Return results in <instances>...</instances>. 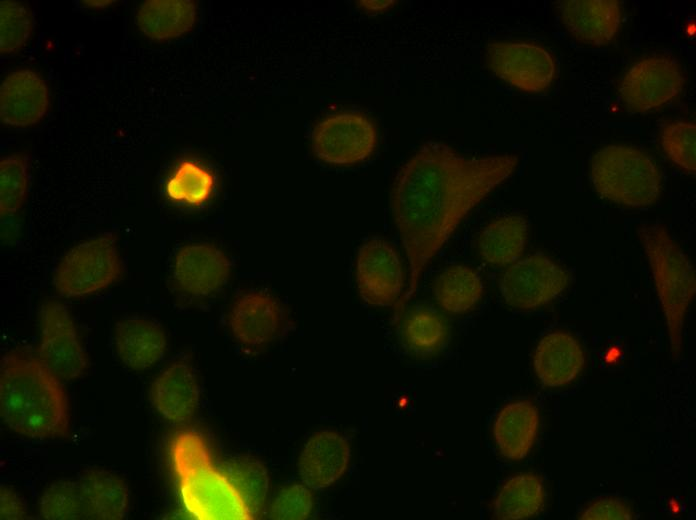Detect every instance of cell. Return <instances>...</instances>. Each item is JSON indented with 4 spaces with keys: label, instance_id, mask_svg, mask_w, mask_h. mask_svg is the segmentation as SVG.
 <instances>
[{
    "label": "cell",
    "instance_id": "cell-34",
    "mask_svg": "<svg viewBox=\"0 0 696 520\" xmlns=\"http://www.w3.org/2000/svg\"><path fill=\"white\" fill-rule=\"evenodd\" d=\"M580 519H617L628 520L633 518L630 507L621 499L615 497H602L591 501L581 512Z\"/></svg>",
    "mask_w": 696,
    "mask_h": 520
},
{
    "label": "cell",
    "instance_id": "cell-5",
    "mask_svg": "<svg viewBox=\"0 0 696 520\" xmlns=\"http://www.w3.org/2000/svg\"><path fill=\"white\" fill-rule=\"evenodd\" d=\"M186 508L199 519H245L237 490L211 464L205 442L183 445L173 455Z\"/></svg>",
    "mask_w": 696,
    "mask_h": 520
},
{
    "label": "cell",
    "instance_id": "cell-10",
    "mask_svg": "<svg viewBox=\"0 0 696 520\" xmlns=\"http://www.w3.org/2000/svg\"><path fill=\"white\" fill-rule=\"evenodd\" d=\"M39 319V359L60 380L80 377L87 359L67 307L58 301H48L40 308Z\"/></svg>",
    "mask_w": 696,
    "mask_h": 520
},
{
    "label": "cell",
    "instance_id": "cell-29",
    "mask_svg": "<svg viewBox=\"0 0 696 520\" xmlns=\"http://www.w3.org/2000/svg\"><path fill=\"white\" fill-rule=\"evenodd\" d=\"M40 516L50 520L86 517V506L78 481L59 480L51 484L40 500Z\"/></svg>",
    "mask_w": 696,
    "mask_h": 520
},
{
    "label": "cell",
    "instance_id": "cell-22",
    "mask_svg": "<svg viewBox=\"0 0 696 520\" xmlns=\"http://www.w3.org/2000/svg\"><path fill=\"white\" fill-rule=\"evenodd\" d=\"M403 347L417 357H430L446 345L449 327L443 315L433 306L417 304L404 315L399 329Z\"/></svg>",
    "mask_w": 696,
    "mask_h": 520
},
{
    "label": "cell",
    "instance_id": "cell-23",
    "mask_svg": "<svg viewBox=\"0 0 696 520\" xmlns=\"http://www.w3.org/2000/svg\"><path fill=\"white\" fill-rule=\"evenodd\" d=\"M196 18V6L189 0H148L136 11V23L149 38L166 40L188 31Z\"/></svg>",
    "mask_w": 696,
    "mask_h": 520
},
{
    "label": "cell",
    "instance_id": "cell-20",
    "mask_svg": "<svg viewBox=\"0 0 696 520\" xmlns=\"http://www.w3.org/2000/svg\"><path fill=\"white\" fill-rule=\"evenodd\" d=\"M279 325L276 301L268 294L252 291L241 295L230 314V327L235 338L247 346L267 343Z\"/></svg>",
    "mask_w": 696,
    "mask_h": 520
},
{
    "label": "cell",
    "instance_id": "cell-8",
    "mask_svg": "<svg viewBox=\"0 0 696 520\" xmlns=\"http://www.w3.org/2000/svg\"><path fill=\"white\" fill-rule=\"evenodd\" d=\"M568 282L566 272L546 255L517 260L503 273L499 290L511 307L533 309L556 299Z\"/></svg>",
    "mask_w": 696,
    "mask_h": 520
},
{
    "label": "cell",
    "instance_id": "cell-17",
    "mask_svg": "<svg viewBox=\"0 0 696 520\" xmlns=\"http://www.w3.org/2000/svg\"><path fill=\"white\" fill-rule=\"evenodd\" d=\"M114 344L125 366L133 370H146L163 357L166 337L161 326L154 320L132 316L116 323Z\"/></svg>",
    "mask_w": 696,
    "mask_h": 520
},
{
    "label": "cell",
    "instance_id": "cell-19",
    "mask_svg": "<svg viewBox=\"0 0 696 520\" xmlns=\"http://www.w3.org/2000/svg\"><path fill=\"white\" fill-rule=\"evenodd\" d=\"M585 363L583 350L574 336L554 331L542 337L534 352V369L540 381L548 387L570 383Z\"/></svg>",
    "mask_w": 696,
    "mask_h": 520
},
{
    "label": "cell",
    "instance_id": "cell-25",
    "mask_svg": "<svg viewBox=\"0 0 696 520\" xmlns=\"http://www.w3.org/2000/svg\"><path fill=\"white\" fill-rule=\"evenodd\" d=\"M527 235L528 222L524 217L509 215L496 219L480 234V254L490 264H512L522 255Z\"/></svg>",
    "mask_w": 696,
    "mask_h": 520
},
{
    "label": "cell",
    "instance_id": "cell-13",
    "mask_svg": "<svg viewBox=\"0 0 696 520\" xmlns=\"http://www.w3.org/2000/svg\"><path fill=\"white\" fill-rule=\"evenodd\" d=\"M229 271L226 255L217 247L205 243L182 247L173 265L177 286L195 297H206L220 290L228 279Z\"/></svg>",
    "mask_w": 696,
    "mask_h": 520
},
{
    "label": "cell",
    "instance_id": "cell-26",
    "mask_svg": "<svg viewBox=\"0 0 696 520\" xmlns=\"http://www.w3.org/2000/svg\"><path fill=\"white\" fill-rule=\"evenodd\" d=\"M544 505V487L539 477L523 473L509 478L493 502L496 518L515 520L537 515Z\"/></svg>",
    "mask_w": 696,
    "mask_h": 520
},
{
    "label": "cell",
    "instance_id": "cell-32",
    "mask_svg": "<svg viewBox=\"0 0 696 520\" xmlns=\"http://www.w3.org/2000/svg\"><path fill=\"white\" fill-rule=\"evenodd\" d=\"M696 126L692 122L677 121L661 131L662 147L667 156L689 173H695Z\"/></svg>",
    "mask_w": 696,
    "mask_h": 520
},
{
    "label": "cell",
    "instance_id": "cell-33",
    "mask_svg": "<svg viewBox=\"0 0 696 520\" xmlns=\"http://www.w3.org/2000/svg\"><path fill=\"white\" fill-rule=\"evenodd\" d=\"M312 509V496L309 490L300 484L284 488L275 498L270 511V518L279 520H297L306 518Z\"/></svg>",
    "mask_w": 696,
    "mask_h": 520
},
{
    "label": "cell",
    "instance_id": "cell-4",
    "mask_svg": "<svg viewBox=\"0 0 696 520\" xmlns=\"http://www.w3.org/2000/svg\"><path fill=\"white\" fill-rule=\"evenodd\" d=\"M639 234L662 303L672 346L679 349L684 317L695 292L694 269L660 224H645L640 227Z\"/></svg>",
    "mask_w": 696,
    "mask_h": 520
},
{
    "label": "cell",
    "instance_id": "cell-18",
    "mask_svg": "<svg viewBox=\"0 0 696 520\" xmlns=\"http://www.w3.org/2000/svg\"><path fill=\"white\" fill-rule=\"evenodd\" d=\"M151 402L167 421L183 423L192 418L199 403V388L193 370L175 363L160 373L152 385Z\"/></svg>",
    "mask_w": 696,
    "mask_h": 520
},
{
    "label": "cell",
    "instance_id": "cell-11",
    "mask_svg": "<svg viewBox=\"0 0 696 520\" xmlns=\"http://www.w3.org/2000/svg\"><path fill=\"white\" fill-rule=\"evenodd\" d=\"M486 62L497 77L527 93L547 90L556 73L551 54L539 45L526 42L490 43Z\"/></svg>",
    "mask_w": 696,
    "mask_h": 520
},
{
    "label": "cell",
    "instance_id": "cell-3",
    "mask_svg": "<svg viewBox=\"0 0 696 520\" xmlns=\"http://www.w3.org/2000/svg\"><path fill=\"white\" fill-rule=\"evenodd\" d=\"M590 179L598 195L619 205L642 208L659 197L661 179L652 158L626 145H608L591 160Z\"/></svg>",
    "mask_w": 696,
    "mask_h": 520
},
{
    "label": "cell",
    "instance_id": "cell-7",
    "mask_svg": "<svg viewBox=\"0 0 696 520\" xmlns=\"http://www.w3.org/2000/svg\"><path fill=\"white\" fill-rule=\"evenodd\" d=\"M377 145L374 124L359 113L344 112L319 122L312 133L315 155L332 165H352L367 159Z\"/></svg>",
    "mask_w": 696,
    "mask_h": 520
},
{
    "label": "cell",
    "instance_id": "cell-12",
    "mask_svg": "<svg viewBox=\"0 0 696 520\" xmlns=\"http://www.w3.org/2000/svg\"><path fill=\"white\" fill-rule=\"evenodd\" d=\"M356 282L362 299L370 305L388 306L397 299L404 276L399 256L389 242L372 238L359 248Z\"/></svg>",
    "mask_w": 696,
    "mask_h": 520
},
{
    "label": "cell",
    "instance_id": "cell-2",
    "mask_svg": "<svg viewBox=\"0 0 696 520\" xmlns=\"http://www.w3.org/2000/svg\"><path fill=\"white\" fill-rule=\"evenodd\" d=\"M0 411L5 425L24 437L45 440L69 427L60 379L39 358L8 354L0 365Z\"/></svg>",
    "mask_w": 696,
    "mask_h": 520
},
{
    "label": "cell",
    "instance_id": "cell-36",
    "mask_svg": "<svg viewBox=\"0 0 696 520\" xmlns=\"http://www.w3.org/2000/svg\"><path fill=\"white\" fill-rule=\"evenodd\" d=\"M362 3H365L364 5L369 8V9H376L377 8H386L389 6L392 1H363Z\"/></svg>",
    "mask_w": 696,
    "mask_h": 520
},
{
    "label": "cell",
    "instance_id": "cell-14",
    "mask_svg": "<svg viewBox=\"0 0 696 520\" xmlns=\"http://www.w3.org/2000/svg\"><path fill=\"white\" fill-rule=\"evenodd\" d=\"M557 8L566 30L584 44L605 45L620 27L622 10L615 0H562Z\"/></svg>",
    "mask_w": 696,
    "mask_h": 520
},
{
    "label": "cell",
    "instance_id": "cell-1",
    "mask_svg": "<svg viewBox=\"0 0 696 520\" xmlns=\"http://www.w3.org/2000/svg\"><path fill=\"white\" fill-rule=\"evenodd\" d=\"M518 163L513 154L465 156L444 143L428 141L399 169L391 212L410 269L407 296L463 218L507 180Z\"/></svg>",
    "mask_w": 696,
    "mask_h": 520
},
{
    "label": "cell",
    "instance_id": "cell-30",
    "mask_svg": "<svg viewBox=\"0 0 696 520\" xmlns=\"http://www.w3.org/2000/svg\"><path fill=\"white\" fill-rule=\"evenodd\" d=\"M32 32V17L28 8L16 1L0 4V51L9 55L20 50Z\"/></svg>",
    "mask_w": 696,
    "mask_h": 520
},
{
    "label": "cell",
    "instance_id": "cell-16",
    "mask_svg": "<svg viewBox=\"0 0 696 520\" xmlns=\"http://www.w3.org/2000/svg\"><path fill=\"white\" fill-rule=\"evenodd\" d=\"M350 459L348 442L337 432L319 431L306 442L299 458V474L310 488L323 489L345 471Z\"/></svg>",
    "mask_w": 696,
    "mask_h": 520
},
{
    "label": "cell",
    "instance_id": "cell-28",
    "mask_svg": "<svg viewBox=\"0 0 696 520\" xmlns=\"http://www.w3.org/2000/svg\"><path fill=\"white\" fill-rule=\"evenodd\" d=\"M214 184L209 170L193 161H183L169 178L166 192L175 202L200 205L211 196Z\"/></svg>",
    "mask_w": 696,
    "mask_h": 520
},
{
    "label": "cell",
    "instance_id": "cell-6",
    "mask_svg": "<svg viewBox=\"0 0 696 520\" xmlns=\"http://www.w3.org/2000/svg\"><path fill=\"white\" fill-rule=\"evenodd\" d=\"M119 274V258L112 235L85 240L69 250L54 274L56 291L64 297H80L110 285Z\"/></svg>",
    "mask_w": 696,
    "mask_h": 520
},
{
    "label": "cell",
    "instance_id": "cell-15",
    "mask_svg": "<svg viewBox=\"0 0 696 520\" xmlns=\"http://www.w3.org/2000/svg\"><path fill=\"white\" fill-rule=\"evenodd\" d=\"M48 105L46 82L31 70L13 71L1 83L0 114L8 126L22 128L37 123Z\"/></svg>",
    "mask_w": 696,
    "mask_h": 520
},
{
    "label": "cell",
    "instance_id": "cell-37",
    "mask_svg": "<svg viewBox=\"0 0 696 520\" xmlns=\"http://www.w3.org/2000/svg\"><path fill=\"white\" fill-rule=\"evenodd\" d=\"M84 3L86 5L99 7V6H103V5H106L108 3H111V1H84Z\"/></svg>",
    "mask_w": 696,
    "mask_h": 520
},
{
    "label": "cell",
    "instance_id": "cell-31",
    "mask_svg": "<svg viewBox=\"0 0 696 520\" xmlns=\"http://www.w3.org/2000/svg\"><path fill=\"white\" fill-rule=\"evenodd\" d=\"M28 185L27 167L22 158L10 155L0 162L1 219L12 216L22 205Z\"/></svg>",
    "mask_w": 696,
    "mask_h": 520
},
{
    "label": "cell",
    "instance_id": "cell-35",
    "mask_svg": "<svg viewBox=\"0 0 696 520\" xmlns=\"http://www.w3.org/2000/svg\"><path fill=\"white\" fill-rule=\"evenodd\" d=\"M1 519H22L25 516V505L20 496L7 487H1L0 492Z\"/></svg>",
    "mask_w": 696,
    "mask_h": 520
},
{
    "label": "cell",
    "instance_id": "cell-21",
    "mask_svg": "<svg viewBox=\"0 0 696 520\" xmlns=\"http://www.w3.org/2000/svg\"><path fill=\"white\" fill-rule=\"evenodd\" d=\"M538 424L537 408L530 401H515L504 406L493 427L500 453L511 460L524 458L534 443Z\"/></svg>",
    "mask_w": 696,
    "mask_h": 520
},
{
    "label": "cell",
    "instance_id": "cell-9",
    "mask_svg": "<svg viewBox=\"0 0 696 520\" xmlns=\"http://www.w3.org/2000/svg\"><path fill=\"white\" fill-rule=\"evenodd\" d=\"M684 77L673 59L655 56L634 63L623 75L619 96L631 113L659 108L682 91Z\"/></svg>",
    "mask_w": 696,
    "mask_h": 520
},
{
    "label": "cell",
    "instance_id": "cell-27",
    "mask_svg": "<svg viewBox=\"0 0 696 520\" xmlns=\"http://www.w3.org/2000/svg\"><path fill=\"white\" fill-rule=\"evenodd\" d=\"M433 292L438 304L449 313H465L479 302L483 281L478 272L464 265H454L441 272Z\"/></svg>",
    "mask_w": 696,
    "mask_h": 520
},
{
    "label": "cell",
    "instance_id": "cell-24",
    "mask_svg": "<svg viewBox=\"0 0 696 520\" xmlns=\"http://www.w3.org/2000/svg\"><path fill=\"white\" fill-rule=\"evenodd\" d=\"M78 483L86 506L87 516L96 519L123 518L129 506V492L117 476L101 470L85 472Z\"/></svg>",
    "mask_w": 696,
    "mask_h": 520
}]
</instances>
